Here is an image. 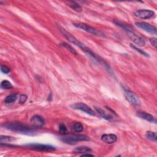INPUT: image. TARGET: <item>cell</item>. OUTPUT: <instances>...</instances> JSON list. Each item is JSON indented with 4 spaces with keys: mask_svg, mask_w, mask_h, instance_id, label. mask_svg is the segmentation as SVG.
Wrapping results in <instances>:
<instances>
[{
    "mask_svg": "<svg viewBox=\"0 0 157 157\" xmlns=\"http://www.w3.org/2000/svg\"><path fill=\"white\" fill-rule=\"evenodd\" d=\"M58 28L61 33L63 35V36H65V37L67 41H69L71 43H73V44L79 47L80 49H81L85 53L88 55L90 56L93 58H94L95 60L100 63L101 65L106 67L107 69L111 70V68H110L109 65L104 61L103 58H102L101 57L98 55H96L95 52H93L90 49H89L86 45L83 44L82 42L79 41L77 38H75L72 34H71L68 31H67L65 28H62L60 25L58 26Z\"/></svg>",
    "mask_w": 157,
    "mask_h": 157,
    "instance_id": "cell-1",
    "label": "cell"
},
{
    "mask_svg": "<svg viewBox=\"0 0 157 157\" xmlns=\"http://www.w3.org/2000/svg\"><path fill=\"white\" fill-rule=\"evenodd\" d=\"M1 126L6 130L25 135L34 136L36 134V128L33 126L29 127L20 122H7L2 124Z\"/></svg>",
    "mask_w": 157,
    "mask_h": 157,
    "instance_id": "cell-2",
    "label": "cell"
},
{
    "mask_svg": "<svg viewBox=\"0 0 157 157\" xmlns=\"http://www.w3.org/2000/svg\"><path fill=\"white\" fill-rule=\"evenodd\" d=\"M60 140L65 144L69 145H74L80 141H88L90 140L88 136L83 134L68 135L60 138Z\"/></svg>",
    "mask_w": 157,
    "mask_h": 157,
    "instance_id": "cell-3",
    "label": "cell"
},
{
    "mask_svg": "<svg viewBox=\"0 0 157 157\" xmlns=\"http://www.w3.org/2000/svg\"><path fill=\"white\" fill-rule=\"evenodd\" d=\"M73 25L76 28L79 29H81L84 31H86L87 33H89L93 35H96L98 36H100L103 38H106V36L104 35L103 33H101L100 31L98 30V29H95L90 25H88L86 23H74Z\"/></svg>",
    "mask_w": 157,
    "mask_h": 157,
    "instance_id": "cell-4",
    "label": "cell"
},
{
    "mask_svg": "<svg viewBox=\"0 0 157 157\" xmlns=\"http://www.w3.org/2000/svg\"><path fill=\"white\" fill-rule=\"evenodd\" d=\"M27 146L33 150L42 152H52L55 150L56 149L54 146L41 144H27Z\"/></svg>",
    "mask_w": 157,
    "mask_h": 157,
    "instance_id": "cell-5",
    "label": "cell"
},
{
    "mask_svg": "<svg viewBox=\"0 0 157 157\" xmlns=\"http://www.w3.org/2000/svg\"><path fill=\"white\" fill-rule=\"evenodd\" d=\"M70 107L73 109L81 111L85 113H86L87 114H88V115H90L92 116H95V111L85 103H75V104L71 105Z\"/></svg>",
    "mask_w": 157,
    "mask_h": 157,
    "instance_id": "cell-6",
    "label": "cell"
},
{
    "mask_svg": "<svg viewBox=\"0 0 157 157\" xmlns=\"http://www.w3.org/2000/svg\"><path fill=\"white\" fill-rule=\"evenodd\" d=\"M124 96L125 99L128 101L129 103L131 104L134 106H140L141 105V102L140 101L139 98L134 95L132 92L130 90H125Z\"/></svg>",
    "mask_w": 157,
    "mask_h": 157,
    "instance_id": "cell-7",
    "label": "cell"
},
{
    "mask_svg": "<svg viewBox=\"0 0 157 157\" xmlns=\"http://www.w3.org/2000/svg\"><path fill=\"white\" fill-rule=\"evenodd\" d=\"M126 33H128V35L131 38V39L134 42V43H135L138 46L144 47L146 45V41L144 39V38L138 35V34L134 33L133 30L126 31Z\"/></svg>",
    "mask_w": 157,
    "mask_h": 157,
    "instance_id": "cell-8",
    "label": "cell"
},
{
    "mask_svg": "<svg viewBox=\"0 0 157 157\" xmlns=\"http://www.w3.org/2000/svg\"><path fill=\"white\" fill-rule=\"evenodd\" d=\"M134 16L141 19H149L155 15V12L149 9H141L136 11Z\"/></svg>",
    "mask_w": 157,
    "mask_h": 157,
    "instance_id": "cell-9",
    "label": "cell"
},
{
    "mask_svg": "<svg viewBox=\"0 0 157 157\" xmlns=\"http://www.w3.org/2000/svg\"><path fill=\"white\" fill-rule=\"evenodd\" d=\"M136 26L139 28H141L147 33L151 34V35H156V28L153 25L146 22H136L135 23Z\"/></svg>",
    "mask_w": 157,
    "mask_h": 157,
    "instance_id": "cell-10",
    "label": "cell"
},
{
    "mask_svg": "<svg viewBox=\"0 0 157 157\" xmlns=\"http://www.w3.org/2000/svg\"><path fill=\"white\" fill-rule=\"evenodd\" d=\"M30 122L33 128H39L44 125L45 120L42 117L36 115L31 118Z\"/></svg>",
    "mask_w": 157,
    "mask_h": 157,
    "instance_id": "cell-11",
    "label": "cell"
},
{
    "mask_svg": "<svg viewBox=\"0 0 157 157\" xmlns=\"http://www.w3.org/2000/svg\"><path fill=\"white\" fill-rule=\"evenodd\" d=\"M136 116L141 119L146 120L148 122L154 123V124H156V118L150 114L143 111H138L136 113Z\"/></svg>",
    "mask_w": 157,
    "mask_h": 157,
    "instance_id": "cell-12",
    "label": "cell"
},
{
    "mask_svg": "<svg viewBox=\"0 0 157 157\" xmlns=\"http://www.w3.org/2000/svg\"><path fill=\"white\" fill-rule=\"evenodd\" d=\"M101 140L105 143L111 144L117 141V136L114 134H105L102 135Z\"/></svg>",
    "mask_w": 157,
    "mask_h": 157,
    "instance_id": "cell-13",
    "label": "cell"
},
{
    "mask_svg": "<svg viewBox=\"0 0 157 157\" xmlns=\"http://www.w3.org/2000/svg\"><path fill=\"white\" fill-rule=\"evenodd\" d=\"M95 111H96V112L98 113L99 115L102 118H104V119L107 120H112L113 119L112 117L109 115V114L106 112L104 111L103 109H102L101 108H98V107H95Z\"/></svg>",
    "mask_w": 157,
    "mask_h": 157,
    "instance_id": "cell-14",
    "label": "cell"
},
{
    "mask_svg": "<svg viewBox=\"0 0 157 157\" xmlns=\"http://www.w3.org/2000/svg\"><path fill=\"white\" fill-rule=\"evenodd\" d=\"M114 23H115L117 26H118L119 27L122 28V29H124L125 31H131V30H133V28L130 25H127V24H125L122 22H119V21H114Z\"/></svg>",
    "mask_w": 157,
    "mask_h": 157,
    "instance_id": "cell-15",
    "label": "cell"
},
{
    "mask_svg": "<svg viewBox=\"0 0 157 157\" xmlns=\"http://www.w3.org/2000/svg\"><path fill=\"white\" fill-rule=\"evenodd\" d=\"M17 94L16 93H13V94H11L7 96L5 99V103L6 104H11L14 103L17 99Z\"/></svg>",
    "mask_w": 157,
    "mask_h": 157,
    "instance_id": "cell-16",
    "label": "cell"
},
{
    "mask_svg": "<svg viewBox=\"0 0 157 157\" xmlns=\"http://www.w3.org/2000/svg\"><path fill=\"white\" fill-rule=\"evenodd\" d=\"M145 136L147 139L152 141L156 142L157 140V135L155 132H152V131H147L146 132Z\"/></svg>",
    "mask_w": 157,
    "mask_h": 157,
    "instance_id": "cell-17",
    "label": "cell"
},
{
    "mask_svg": "<svg viewBox=\"0 0 157 157\" xmlns=\"http://www.w3.org/2000/svg\"><path fill=\"white\" fill-rule=\"evenodd\" d=\"M74 150L75 152L83 153V154H85V153L91 152L92 149L90 147H88L87 146H80V147H76Z\"/></svg>",
    "mask_w": 157,
    "mask_h": 157,
    "instance_id": "cell-18",
    "label": "cell"
},
{
    "mask_svg": "<svg viewBox=\"0 0 157 157\" xmlns=\"http://www.w3.org/2000/svg\"><path fill=\"white\" fill-rule=\"evenodd\" d=\"M74 130L77 133H81L84 130V126L80 122H75L73 125Z\"/></svg>",
    "mask_w": 157,
    "mask_h": 157,
    "instance_id": "cell-19",
    "label": "cell"
},
{
    "mask_svg": "<svg viewBox=\"0 0 157 157\" xmlns=\"http://www.w3.org/2000/svg\"><path fill=\"white\" fill-rule=\"evenodd\" d=\"M69 6L72 9H73L74 11H75L76 12H80L82 10V7H80V6L79 5V4L77 3L76 2H74V1L70 2Z\"/></svg>",
    "mask_w": 157,
    "mask_h": 157,
    "instance_id": "cell-20",
    "label": "cell"
},
{
    "mask_svg": "<svg viewBox=\"0 0 157 157\" xmlns=\"http://www.w3.org/2000/svg\"><path fill=\"white\" fill-rule=\"evenodd\" d=\"M1 88L4 90H9L13 88V86L8 80H3L1 83Z\"/></svg>",
    "mask_w": 157,
    "mask_h": 157,
    "instance_id": "cell-21",
    "label": "cell"
},
{
    "mask_svg": "<svg viewBox=\"0 0 157 157\" xmlns=\"http://www.w3.org/2000/svg\"><path fill=\"white\" fill-rule=\"evenodd\" d=\"M14 140H15V139L11 136H7L3 135H1V136H0V142H1V143L9 142L14 141Z\"/></svg>",
    "mask_w": 157,
    "mask_h": 157,
    "instance_id": "cell-22",
    "label": "cell"
},
{
    "mask_svg": "<svg viewBox=\"0 0 157 157\" xmlns=\"http://www.w3.org/2000/svg\"><path fill=\"white\" fill-rule=\"evenodd\" d=\"M60 45H61V46H63V47H64L65 48H66L67 50H69V52H70L71 53H73V54L77 55V51H76V50L73 47H72L71 45H70L69 44L66 43V42H63V43H61Z\"/></svg>",
    "mask_w": 157,
    "mask_h": 157,
    "instance_id": "cell-23",
    "label": "cell"
},
{
    "mask_svg": "<svg viewBox=\"0 0 157 157\" xmlns=\"http://www.w3.org/2000/svg\"><path fill=\"white\" fill-rule=\"evenodd\" d=\"M130 45L131 47L133 49L135 50L136 51H137V52H138L140 54L142 55L145 56V57H150V56H149V55H148L147 52H146L145 51H144V50H142V49H140L138 48L137 47H136V46H135L134 44H130Z\"/></svg>",
    "mask_w": 157,
    "mask_h": 157,
    "instance_id": "cell-24",
    "label": "cell"
},
{
    "mask_svg": "<svg viewBox=\"0 0 157 157\" xmlns=\"http://www.w3.org/2000/svg\"><path fill=\"white\" fill-rule=\"evenodd\" d=\"M59 131L62 134H67V130L66 126H65V124H61L59 125Z\"/></svg>",
    "mask_w": 157,
    "mask_h": 157,
    "instance_id": "cell-25",
    "label": "cell"
},
{
    "mask_svg": "<svg viewBox=\"0 0 157 157\" xmlns=\"http://www.w3.org/2000/svg\"><path fill=\"white\" fill-rule=\"evenodd\" d=\"M1 71L2 73L5 74H8L11 72V69L9 67H7L6 65H1Z\"/></svg>",
    "mask_w": 157,
    "mask_h": 157,
    "instance_id": "cell-26",
    "label": "cell"
},
{
    "mask_svg": "<svg viewBox=\"0 0 157 157\" xmlns=\"http://www.w3.org/2000/svg\"><path fill=\"white\" fill-rule=\"evenodd\" d=\"M28 97L26 95H21L20 96V98H19V103L20 104H23L25 102L27 101Z\"/></svg>",
    "mask_w": 157,
    "mask_h": 157,
    "instance_id": "cell-27",
    "label": "cell"
},
{
    "mask_svg": "<svg viewBox=\"0 0 157 157\" xmlns=\"http://www.w3.org/2000/svg\"><path fill=\"white\" fill-rule=\"evenodd\" d=\"M149 41H150V42L151 43V44L156 49V45H157V41H156V38H155V37L150 38V39H149Z\"/></svg>",
    "mask_w": 157,
    "mask_h": 157,
    "instance_id": "cell-28",
    "label": "cell"
},
{
    "mask_svg": "<svg viewBox=\"0 0 157 157\" xmlns=\"http://www.w3.org/2000/svg\"><path fill=\"white\" fill-rule=\"evenodd\" d=\"M82 156H93L94 155H93V154H84Z\"/></svg>",
    "mask_w": 157,
    "mask_h": 157,
    "instance_id": "cell-29",
    "label": "cell"
}]
</instances>
